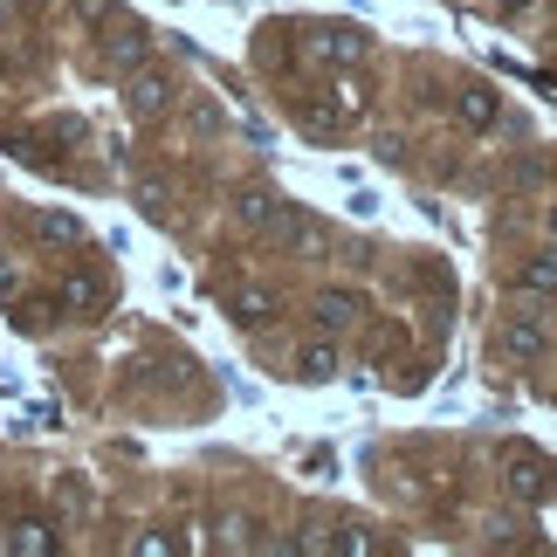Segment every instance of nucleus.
<instances>
[{"instance_id": "ddd939ff", "label": "nucleus", "mask_w": 557, "mask_h": 557, "mask_svg": "<svg viewBox=\"0 0 557 557\" xmlns=\"http://www.w3.org/2000/svg\"><path fill=\"white\" fill-rule=\"evenodd\" d=\"M496 8H503V14H523V8H530V0H496Z\"/></svg>"}, {"instance_id": "423d86ee", "label": "nucleus", "mask_w": 557, "mask_h": 557, "mask_svg": "<svg viewBox=\"0 0 557 557\" xmlns=\"http://www.w3.org/2000/svg\"><path fill=\"white\" fill-rule=\"evenodd\" d=\"M455 117L468 124V132H488V124L503 117V97L488 90V83H461V97H455Z\"/></svg>"}, {"instance_id": "6e6552de", "label": "nucleus", "mask_w": 557, "mask_h": 557, "mask_svg": "<svg viewBox=\"0 0 557 557\" xmlns=\"http://www.w3.org/2000/svg\"><path fill=\"white\" fill-rule=\"evenodd\" d=\"M296 379H337V351H331V337H317V345L296 351Z\"/></svg>"}, {"instance_id": "0eeeda50", "label": "nucleus", "mask_w": 557, "mask_h": 557, "mask_svg": "<svg viewBox=\"0 0 557 557\" xmlns=\"http://www.w3.org/2000/svg\"><path fill=\"white\" fill-rule=\"evenodd\" d=\"M517 283H523V296H557V248H544V255H530Z\"/></svg>"}, {"instance_id": "2eb2a0df", "label": "nucleus", "mask_w": 557, "mask_h": 557, "mask_svg": "<svg viewBox=\"0 0 557 557\" xmlns=\"http://www.w3.org/2000/svg\"><path fill=\"white\" fill-rule=\"evenodd\" d=\"M550 496H557V482H550Z\"/></svg>"}, {"instance_id": "f257e3e1", "label": "nucleus", "mask_w": 557, "mask_h": 557, "mask_svg": "<svg viewBox=\"0 0 557 557\" xmlns=\"http://www.w3.org/2000/svg\"><path fill=\"white\" fill-rule=\"evenodd\" d=\"M366 28H345V21H324V28H310L304 35V55L310 62H324V70H351V62H366Z\"/></svg>"}, {"instance_id": "1a4fd4ad", "label": "nucleus", "mask_w": 557, "mask_h": 557, "mask_svg": "<svg viewBox=\"0 0 557 557\" xmlns=\"http://www.w3.org/2000/svg\"><path fill=\"white\" fill-rule=\"evenodd\" d=\"M97 296H103V283H97V275H70V283H62V304H70V310H90Z\"/></svg>"}, {"instance_id": "7ed1b4c3", "label": "nucleus", "mask_w": 557, "mask_h": 557, "mask_svg": "<svg viewBox=\"0 0 557 557\" xmlns=\"http://www.w3.org/2000/svg\"><path fill=\"white\" fill-rule=\"evenodd\" d=\"M165 103H173V76H165V70L124 76V111H132V117H165Z\"/></svg>"}, {"instance_id": "f03ea898", "label": "nucleus", "mask_w": 557, "mask_h": 557, "mask_svg": "<svg viewBox=\"0 0 557 557\" xmlns=\"http://www.w3.org/2000/svg\"><path fill=\"white\" fill-rule=\"evenodd\" d=\"M503 482H509V496H523V503L550 496V468H544V455H530V447H503Z\"/></svg>"}, {"instance_id": "9d476101", "label": "nucleus", "mask_w": 557, "mask_h": 557, "mask_svg": "<svg viewBox=\"0 0 557 557\" xmlns=\"http://www.w3.org/2000/svg\"><path fill=\"white\" fill-rule=\"evenodd\" d=\"M234 317H242V324H262V317H269V289H242V296H234Z\"/></svg>"}, {"instance_id": "20e7f679", "label": "nucleus", "mask_w": 557, "mask_h": 557, "mask_svg": "<svg viewBox=\"0 0 557 557\" xmlns=\"http://www.w3.org/2000/svg\"><path fill=\"white\" fill-rule=\"evenodd\" d=\"M496 351L509 358V366H530V358L544 351V324L537 317H509V324L496 331Z\"/></svg>"}, {"instance_id": "39448f33", "label": "nucleus", "mask_w": 557, "mask_h": 557, "mask_svg": "<svg viewBox=\"0 0 557 557\" xmlns=\"http://www.w3.org/2000/svg\"><path fill=\"white\" fill-rule=\"evenodd\" d=\"M310 317H317V331H351L358 317H366V296H351V289H324L310 304Z\"/></svg>"}, {"instance_id": "9b49d317", "label": "nucleus", "mask_w": 557, "mask_h": 557, "mask_svg": "<svg viewBox=\"0 0 557 557\" xmlns=\"http://www.w3.org/2000/svg\"><path fill=\"white\" fill-rule=\"evenodd\" d=\"M14 550H55L49 523H21V530H14Z\"/></svg>"}, {"instance_id": "f8f14e48", "label": "nucleus", "mask_w": 557, "mask_h": 557, "mask_svg": "<svg viewBox=\"0 0 557 557\" xmlns=\"http://www.w3.org/2000/svg\"><path fill=\"white\" fill-rule=\"evenodd\" d=\"M41 234H49V242H76V221H70V213H41V221H35Z\"/></svg>"}, {"instance_id": "4468645a", "label": "nucleus", "mask_w": 557, "mask_h": 557, "mask_svg": "<svg viewBox=\"0 0 557 557\" xmlns=\"http://www.w3.org/2000/svg\"><path fill=\"white\" fill-rule=\"evenodd\" d=\"M544 227H550V242H557V207H544Z\"/></svg>"}]
</instances>
